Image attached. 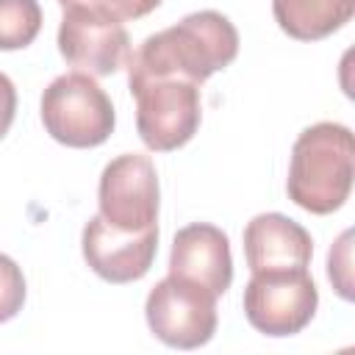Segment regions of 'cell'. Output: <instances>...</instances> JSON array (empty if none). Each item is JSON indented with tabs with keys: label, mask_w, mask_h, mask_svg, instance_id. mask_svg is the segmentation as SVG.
<instances>
[{
	"label": "cell",
	"mask_w": 355,
	"mask_h": 355,
	"mask_svg": "<svg viewBox=\"0 0 355 355\" xmlns=\"http://www.w3.org/2000/svg\"><path fill=\"white\" fill-rule=\"evenodd\" d=\"M239 55L236 25L214 8L186 14L180 22L150 33L128 61V80L183 78L202 86L214 72L230 67Z\"/></svg>",
	"instance_id": "cell-1"
},
{
	"label": "cell",
	"mask_w": 355,
	"mask_h": 355,
	"mask_svg": "<svg viewBox=\"0 0 355 355\" xmlns=\"http://www.w3.org/2000/svg\"><path fill=\"white\" fill-rule=\"evenodd\" d=\"M352 161H355V141L347 125L341 122L308 125L291 147L288 178H286L288 200L316 216H327L338 211L352 191Z\"/></svg>",
	"instance_id": "cell-2"
},
{
	"label": "cell",
	"mask_w": 355,
	"mask_h": 355,
	"mask_svg": "<svg viewBox=\"0 0 355 355\" xmlns=\"http://www.w3.org/2000/svg\"><path fill=\"white\" fill-rule=\"evenodd\" d=\"M42 125L53 141L89 150L108 141L116 128V111L105 89L86 72H64L42 92Z\"/></svg>",
	"instance_id": "cell-3"
},
{
	"label": "cell",
	"mask_w": 355,
	"mask_h": 355,
	"mask_svg": "<svg viewBox=\"0 0 355 355\" xmlns=\"http://www.w3.org/2000/svg\"><path fill=\"white\" fill-rule=\"evenodd\" d=\"M136 100V130L147 150L172 153L194 139L202 122L200 86L183 78L128 80Z\"/></svg>",
	"instance_id": "cell-4"
},
{
	"label": "cell",
	"mask_w": 355,
	"mask_h": 355,
	"mask_svg": "<svg viewBox=\"0 0 355 355\" xmlns=\"http://www.w3.org/2000/svg\"><path fill=\"white\" fill-rule=\"evenodd\" d=\"M241 308L258 333L269 338H286L302 333L311 324L319 308V288L308 266L252 272L241 294Z\"/></svg>",
	"instance_id": "cell-5"
},
{
	"label": "cell",
	"mask_w": 355,
	"mask_h": 355,
	"mask_svg": "<svg viewBox=\"0 0 355 355\" xmlns=\"http://www.w3.org/2000/svg\"><path fill=\"white\" fill-rule=\"evenodd\" d=\"M216 294L186 277L166 275L144 300V319L150 333L172 349L205 347L216 333Z\"/></svg>",
	"instance_id": "cell-6"
},
{
	"label": "cell",
	"mask_w": 355,
	"mask_h": 355,
	"mask_svg": "<svg viewBox=\"0 0 355 355\" xmlns=\"http://www.w3.org/2000/svg\"><path fill=\"white\" fill-rule=\"evenodd\" d=\"M100 216L119 230H144L158 225L161 186L150 155L122 153L100 172L97 186Z\"/></svg>",
	"instance_id": "cell-7"
},
{
	"label": "cell",
	"mask_w": 355,
	"mask_h": 355,
	"mask_svg": "<svg viewBox=\"0 0 355 355\" xmlns=\"http://www.w3.org/2000/svg\"><path fill=\"white\" fill-rule=\"evenodd\" d=\"M58 53L75 72L105 78L128 67L133 50L125 22L86 8H64L58 22Z\"/></svg>",
	"instance_id": "cell-8"
},
{
	"label": "cell",
	"mask_w": 355,
	"mask_h": 355,
	"mask_svg": "<svg viewBox=\"0 0 355 355\" xmlns=\"http://www.w3.org/2000/svg\"><path fill=\"white\" fill-rule=\"evenodd\" d=\"M80 252L86 266L105 283H136L141 280L158 252V225L144 230H119L100 214L83 225Z\"/></svg>",
	"instance_id": "cell-9"
},
{
	"label": "cell",
	"mask_w": 355,
	"mask_h": 355,
	"mask_svg": "<svg viewBox=\"0 0 355 355\" xmlns=\"http://www.w3.org/2000/svg\"><path fill=\"white\" fill-rule=\"evenodd\" d=\"M169 275L200 283L211 294L222 297L233 283L230 239L211 222H191L180 227L169 250Z\"/></svg>",
	"instance_id": "cell-10"
},
{
	"label": "cell",
	"mask_w": 355,
	"mask_h": 355,
	"mask_svg": "<svg viewBox=\"0 0 355 355\" xmlns=\"http://www.w3.org/2000/svg\"><path fill=\"white\" fill-rule=\"evenodd\" d=\"M241 244L250 272L305 269L313 258L311 233L300 222L277 211L255 214L241 233Z\"/></svg>",
	"instance_id": "cell-11"
},
{
	"label": "cell",
	"mask_w": 355,
	"mask_h": 355,
	"mask_svg": "<svg viewBox=\"0 0 355 355\" xmlns=\"http://www.w3.org/2000/svg\"><path fill=\"white\" fill-rule=\"evenodd\" d=\"M355 14V0H272L277 28L297 42H319L341 31Z\"/></svg>",
	"instance_id": "cell-12"
},
{
	"label": "cell",
	"mask_w": 355,
	"mask_h": 355,
	"mask_svg": "<svg viewBox=\"0 0 355 355\" xmlns=\"http://www.w3.org/2000/svg\"><path fill=\"white\" fill-rule=\"evenodd\" d=\"M42 31L39 0H0V50H22Z\"/></svg>",
	"instance_id": "cell-13"
},
{
	"label": "cell",
	"mask_w": 355,
	"mask_h": 355,
	"mask_svg": "<svg viewBox=\"0 0 355 355\" xmlns=\"http://www.w3.org/2000/svg\"><path fill=\"white\" fill-rule=\"evenodd\" d=\"M25 297H28V286L19 263L11 255L0 252V324L11 322L22 311Z\"/></svg>",
	"instance_id": "cell-14"
},
{
	"label": "cell",
	"mask_w": 355,
	"mask_h": 355,
	"mask_svg": "<svg viewBox=\"0 0 355 355\" xmlns=\"http://www.w3.org/2000/svg\"><path fill=\"white\" fill-rule=\"evenodd\" d=\"M164 0H58L61 8H86V11H97L105 17H114L119 22L128 19H141L147 14H153Z\"/></svg>",
	"instance_id": "cell-15"
},
{
	"label": "cell",
	"mask_w": 355,
	"mask_h": 355,
	"mask_svg": "<svg viewBox=\"0 0 355 355\" xmlns=\"http://www.w3.org/2000/svg\"><path fill=\"white\" fill-rule=\"evenodd\" d=\"M352 230H344L327 252V280L341 300H352Z\"/></svg>",
	"instance_id": "cell-16"
},
{
	"label": "cell",
	"mask_w": 355,
	"mask_h": 355,
	"mask_svg": "<svg viewBox=\"0 0 355 355\" xmlns=\"http://www.w3.org/2000/svg\"><path fill=\"white\" fill-rule=\"evenodd\" d=\"M14 116H17V86L6 72H0V141L11 130Z\"/></svg>",
	"instance_id": "cell-17"
}]
</instances>
